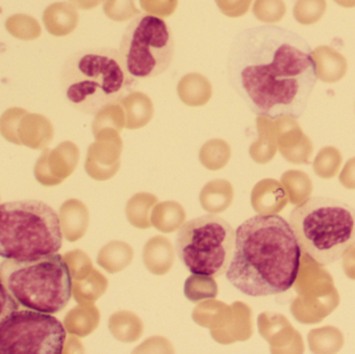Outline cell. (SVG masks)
Masks as SVG:
<instances>
[{
	"label": "cell",
	"instance_id": "cell-1",
	"mask_svg": "<svg viewBox=\"0 0 355 354\" xmlns=\"http://www.w3.org/2000/svg\"><path fill=\"white\" fill-rule=\"evenodd\" d=\"M227 78L254 114L271 120L300 118L317 82L310 45L277 26L252 27L235 37Z\"/></svg>",
	"mask_w": 355,
	"mask_h": 354
},
{
	"label": "cell",
	"instance_id": "cell-2",
	"mask_svg": "<svg viewBox=\"0 0 355 354\" xmlns=\"http://www.w3.org/2000/svg\"><path fill=\"white\" fill-rule=\"evenodd\" d=\"M227 280L250 297L289 290L297 280L302 249L289 222L277 214L252 216L235 231Z\"/></svg>",
	"mask_w": 355,
	"mask_h": 354
},
{
	"label": "cell",
	"instance_id": "cell-3",
	"mask_svg": "<svg viewBox=\"0 0 355 354\" xmlns=\"http://www.w3.org/2000/svg\"><path fill=\"white\" fill-rule=\"evenodd\" d=\"M135 82L120 52L114 48L76 52L66 60L60 72V85L69 103L91 116L120 102Z\"/></svg>",
	"mask_w": 355,
	"mask_h": 354
},
{
	"label": "cell",
	"instance_id": "cell-4",
	"mask_svg": "<svg viewBox=\"0 0 355 354\" xmlns=\"http://www.w3.org/2000/svg\"><path fill=\"white\" fill-rule=\"evenodd\" d=\"M289 224L304 255L321 266L339 261L355 245V210L339 200L308 199L292 210Z\"/></svg>",
	"mask_w": 355,
	"mask_h": 354
},
{
	"label": "cell",
	"instance_id": "cell-5",
	"mask_svg": "<svg viewBox=\"0 0 355 354\" xmlns=\"http://www.w3.org/2000/svg\"><path fill=\"white\" fill-rule=\"evenodd\" d=\"M62 232L58 214L35 200L0 205V258L31 261L58 253Z\"/></svg>",
	"mask_w": 355,
	"mask_h": 354
},
{
	"label": "cell",
	"instance_id": "cell-6",
	"mask_svg": "<svg viewBox=\"0 0 355 354\" xmlns=\"http://www.w3.org/2000/svg\"><path fill=\"white\" fill-rule=\"evenodd\" d=\"M0 278L19 306L42 313H60L72 297L70 268L58 253L31 261L3 260Z\"/></svg>",
	"mask_w": 355,
	"mask_h": 354
},
{
	"label": "cell",
	"instance_id": "cell-7",
	"mask_svg": "<svg viewBox=\"0 0 355 354\" xmlns=\"http://www.w3.org/2000/svg\"><path fill=\"white\" fill-rule=\"evenodd\" d=\"M235 236L233 227L219 216L193 218L178 231V257L193 276L218 278L231 263Z\"/></svg>",
	"mask_w": 355,
	"mask_h": 354
},
{
	"label": "cell",
	"instance_id": "cell-8",
	"mask_svg": "<svg viewBox=\"0 0 355 354\" xmlns=\"http://www.w3.org/2000/svg\"><path fill=\"white\" fill-rule=\"evenodd\" d=\"M119 52L127 73L135 81L152 78L172 66L174 37L162 18L141 16L127 27Z\"/></svg>",
	"mask_w": 355,
	"mask_h": 354
},
{
	"label": "cell",
	"instance_id": "cell-9",
	"mask_svg": "<svg viewBox=\"0 0 355 354\" xmlns=\"http://www.w3.org/2000/svg\"><path fill=\"white\" fill-rule=\"evenodd\" d=\"M67 332L51 314L23 309L0 326V354H62Z\"/></svg>",
	"mask_w": 355,
	"mask_h": 354
},
{
	"label": "cell",
	"instance_id": "cell-10",
	"mask_svg": "<svg viewBox=\"0 0 355 354\" xmlns=\"http://www.w3.org/2000/svg\"><path fill=\"white\" fill-rule=\"evenodd\" d=\"M275 124L281 130V151L285 158L293 163H310L313 143L304 134L295 118L283 116L275 118Z\"/></svg>",
	"mask_w": 355,
	"mask_h": 354
},
{
	"label": "cell",
	"instance_id": "cell-11",
	"mask_svg": "<svg viewBox=\"0 0 355 354\" xmlns=\"http://www.w3.org/2000/svg\"><path fill=\"white\" fill-rule=\"evenodd\" d=\"M317 78L323 82L335 83L342 80L348 71L346 58L329 46H318L312 50Z\"/></svg>",
	"mask_w": 355,
	"mask_h": 354
},
{
	"label": "cell",
	"instance_id": "cell-12",
	"mask_svg": "<svg viewBox=\"0 0 355 354\" xmlns=\"http://www.w3.org/2000/svg\"><path fill=\"white\" fill-rule=\"evenodd\" d=\"M177 91L183 103L202 106L212 97V85L204 75L189 73L182 77L178 83Z\"/></svg>",
	"mask_w": 355,
	"mask_h": 354
},
{
	"label": "cell",
	"instance_id": "cell-13",
	"mask_svg": "<svg viewBox=\"0 0 355 354\" xmlns=\"http://www.w3.org/2000/svg\"><path fill=\"white\" fill-rule=\"evenodd\" d=\"M122 107L127 112V121L129 126H141L146 124L153 114V104L149 96L141 91H133L127 94L121 100Z\"/></svg>",
	"mask_w": 355,
	"mask_h": 354
},
{
	"label": "cell",
	"instance_id": "cell-14",
	"mask_svg": "<svg viewBox=\"0 0 355 354\" xmlns=\"http://www.w3.org/2000/svg\"><path fill=\"white\" fill-rule=\"evenodd\" d=\"M309 344L313 353H336L343 347L344 337L333 326L315 328L309 334Z\"/></svg>",
	"mask_w": 355,
	"mask_h": 354
},
{
	"label": "cell",
	"instance_id": "cell-15",
	"mask_svg": "<svg viewBox=\"0 0 355 354\" xmlns=\"http://www.w3.org/2000/svg\"><path fill=\"white\" fill-rule=\"evenodd\" d=\"M54 14H46L48 30L55 35H66L74 30L78 16L76 10L67 3L54 4Z\"/></svg>",
	"mask_w": 355,
	"mask_h": 354
},
{
	"label": "cell",
	"instance_id": "cell-16",
	"mask_svg": "<svg viewBox=\"0 0 355 354\" xmlns=\"http://www.w3.org/2000/svg\"><path fill=\"white\" fill-rule=\"evenodd\" d=\"M283 183L289 191L291 202L296 205L310 199L313 183L310 177L302 170H289L283 176Z\"/></svg>",
	"mask_w": 355,
	"mask_h": 354
},
{
	"label": "cell",
	"instance_id": "cell-17",
	"mask_svg": "<svg viewBox=\"0 0 355 354\" xmlns=\"http://www.w3.org/2000/svg\"><path fill=\"white\" fill-rule=\"evenodd\" d=\"M343 156L341 152L335 147H324L318 152L313 168L315 174L323 179L334 178L339 172Z\"/></svg>",
	"mask_w": 355,
	"mask_h": 354
},
{
	"label": "cell",
	"instance_id": "cell-18",
	"mask_svg": "<svg viewBox=\"0 0 355 354\" xmlns=\"http://www.w3.org/2000/svg\"><path fill=\"white\" fill-rule=\"evenodd\" d=\"M327 8V0H296L293 16L300 24H315L324 16Z\"/></svg>",
	"mask_w": 355,
	"mask_h": 354
},
{
	"label": "cell",
	"instance_id": "cell-19",
	"mask_svg": "<svg viewBox=\"0 0 355 354\" xmlns=\"http://www.w3.org/2000/svg\"><path fill=\"white\" fill-rule=\"evenodd\" d=\"M287 8L284 0H256L252 8L254 17L261 22L277 23L285 17Z\"/></svg>",
	"mask_w": 355,
	"mask_h": 354
},
{
	"label": "cell",
	"instance_id": "cell-20",
	"mask_svg": "<svg viewBox=\"0 0 355 354\" xmlns=\"http://www.w3.org/2000/svg\"><path fill=\"white\" fill-rule=\"evenodd\" d=\"M103 10L107 18L116 22H124L139 14L135 0H105Z\"/></svg>",
	"mask_w": 355,
	"mask_h": 354
},
{
	"label": "cell",
	"instance_id": "cell-21",
	"mask_svg": "<svg viewBox=\"0 0 355 354\" xmlns=\"http://www.w3.org/2000/svg\"><path fill=\"white\" fill-rule=\"evenodd\" d=\"M141 8L151 16L166 18L177 10L178 0H139Z\"/></svg>",
	"mask_w": 355,
	"mask_h": 354
},
{
	"label": "cell",
	"instance_id": "cell-22",
	"mask_svg": "<svg viewBox=\"0 0 355 354\" xmlns=\"http://www.w3.org/2000/svg\"><path fill=\"white\" fill-rule=\"evenodd\" d=\"M215 2L223 15L238 18L248 12L252 0H215Z\"/></svg>",
	"mask_w": 355,
	"mask_h": 354
},
{
	"label": "cell",
	"instance_id": "cell-23",
	"mask_svg": "<svg viewBox=\"0 0 355 354\" xmlns=\"http://www.w3.org/2000/svg\"><path fill=\"white\" fill-rule=\"evenodd\" d=\"M19 305L10 293L8 292L3 282L0 278V326L8 319L14 312L18 311Z\"/></svg>",
	"mask_w": 355,
	"mask_h": 354
},
{
	"label": "cell",
	"instance_id": "cell-24",
	"mask_svg": "<svg viewBox=\"0 0 355 354\" xmlns=\"http://www.w3.org/2000/svg\"><path fill=\"white\" fill-rule=\"evenodd\" d=\"M339 181L345 188L355 189V157L346 162L340 174Z\"/></svg>",
	"mask_w": 355,
	"mask_h": 354
},
{
	"label": "cell",
	"instance_id": "cell-25",
	"mask_svg": "<svg viewBox=\"0 0 355 354\" xmlns=\"http://www.w3.org/2000/svg\"><path fill=\"white\" fill-rule=\"evenodd\" d=\"M343 265L344 272L346 276L352 280H355V247L354 249H349L345 251L343 255Z\"/></svg>",
	"mask_w": 355,
	"mask_h": 354
},
{
	"label": "cell",
	"instance_id": "cell-26",
	"mask_svg": "<svg viewBox=\"0 0 355 354\" xmlns=\"http://www.w3.org/2000/svg\"><path fill=\"white\" fill-rule=\"evenodd\" d=\"M77 6L85 10L96 8L99 6L103 0H72Z\"/></svg>",
	"mask_w": 355,
	"mask_h": 354
},
{
	"label": "cell",
	"instance_id": "cell-27",
	"mask_svg": "<svg viewBox=\"0 0 355 354\" xmlns=\"http://www.w3.org/2000/svg\"><path fill=\"white\" fill-rule=\"evenodd\" d=\"M336 3L346 8H355V0H335Z\"/></svg>",
	"mask_w": 355,
	"mask_h": 354
}]
</instances>
